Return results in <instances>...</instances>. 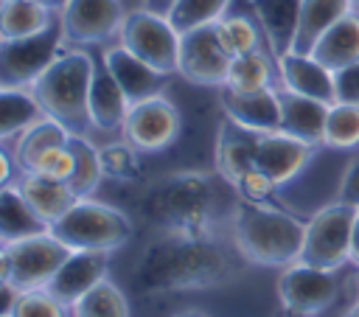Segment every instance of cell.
I'll return each mask as SVG.
<instances>
[{
  "mask_svg": "<svg viewBox=\"0 0 359 317\" xmlns=\"http://www.w3.org/2000/svg\"><path fill=\"white\" fill-rule=\"evenodd\" d=\"M247 267L252 264L222 233L154 230L135 258L129 283L137 295L216 289L238 281Z\"/></svg>",
  "mask_w": 359,
  "mask_h": 317,
  "instance_id": "1",
  "label": "cell"
},
{
  "mask_svg": "<svg viewBox=\"0 0 359 317\" xmlns=\"http://www.w3.org/2000/svg\"><path fill=\"white\" fill-rule=\"evenodd\" d=\"M236 202V188L219 171H174L140 191L137 216L151 230L222 233Z\"/></svg>",
  "mask_w": 359,
  "mask_h": 317,
  "instance_id": "2",
  "label": "cell"
},
{
  "mask_svg": "<svg viewBox=\"0 0 359 317\" xmlns=\"http://www.w3.org/2000/svg\"><path fill=\"white\" fill-rule=\"evenodd\" d=\"M227 230L252 267H289L300 261L306 222L286 213L280 205L238 199Z\"/></svg>",
  "mask_w": 359,
  "mask_h": 317,
  "instance_id": "3",
  "label": "cell"
},
{
  "mask_svg": "<svg viewBox=\"0 0 359 317\" xmlns=\"http://www.w3.org/2000/svg\"><path fill=\"white\" fill-rule=\"evenodd\" d=\"M95 56L70 48L65 50L34 84L31 93L36 95L42 112L59 121L70 135L90 137V81H93Z\"/></svg>",
  "mask_w": 359,
  "mask_h": 317,
  "instance_id": "4",
  "label": "cell"
},
{
  "mask_svg": "<svg viewBox=\"0 0 359 317\" xmlns=\"http://www.w3.org/2000/svg\"><path fill=\"white\" fill-rule=\"evenodd\" d=\"M50 233L70 250H107L115 252L132 238V219L93 196L76 199V205L50 224Z\"/></svg>",
  "mask_w": 359,
  "mask_h": 317,
  "instance_id": "5",
  "label": "cell"
},
{
  "mask_svg": "<svg viewBox=\"0 0 359 317\" xmlns=\"http://www.w3.org/2000/svg\"><path fill=\"white\" fill-rule=\"evenodd\" d=\"M73 250L50 230L0 247V281L17 292L45 289Z\"/></svg>",
  "mask_w": 359,
  "mask_h": 317,
  "instance_id": "6",
  "label": "cell"
},
{
  "mask_svg": "<svg viewBox=\"0 0 359 317\" xmlns=\"http://www.w3.org/2000/svg\"><path fill=\"white\" fill-rule=\"evenodd\" d=\"M65 50L67 39L59 17L36 34L0 39V87H31Z\"/></svg>",
  "mask_w": 359,
  "mask_h": 317,
  "instance_id": "7",
  "label": "cell"
},
{
  "mask_svg": "<svg viewBox=\"0 0 359 317\" xmlns=\"http://www.w3.org/2000/svg\"><path fill=\"white\" fill-rule=\"evenodd\" d=\"M356 213H359L356 208L337 202V199L320 208L306 222L300 261L320 267V269H342L351 261V238H353Z\"/></svg>",
  "mask_w": 359,
  "mask_h": 317,
  "instance_id": "8",
  "label": "cell"
},
{
  "mask_svg": "<svg viewBox=\"0 0 359 317\" xmlns=\"http://www.w3.org/2000/svg\"><path fill=\"white\" fill-rule=\"evenodd\" d=\"M118 42L129 48L135 56L149 62L154 70L171 76L177 73V59H180V31L171 25L168 17L154 14L149 8H135L126 14Z\"/></svg>",
  "mask_w": 359,
  "mask_h": 317,
  "instance_id": "9",
  "label": "cell"
},
{
  "mask_svg": "<svg viewBox=\"0 0 359 317\" xmlns=\"http://www.w3.org/2000/svg\"><path fill=\"white\" fill-rule=\"evenodd\" d=\"M339 269H320L303 261L289 264L278 278L280 306L294 317H317L339 297Z\"/></svg>",
  "mask_w": 359,
  "mask_h": 317,
  "instance_id": "10",
  "label": "cell"
},
{
  "mask_svg": "<svg viewBox=\"0 0 359 317\" xmlns=\"http://www.w3.org/2000/svg\"><path fill=\"white\" fill-rule=\"evenodd\" d=\"M126 11L121 0H67L59 11V22L67 45H112L118 42Z\"/></svg>",
  "mask_w": 359,
  "mask_h": 317,
  "instance_id": "11",
  "label": "cell"
},
{
  "mask_svg": "<svg viewBox=\"0 0 359 317\" xmlns=\"http://www.w3.org/2000/svg\"><path fill=\"white\" fill-rule=\"evenodd\" d=\"M233 56L224 50L213 25L191 28L180 34V59H177V73L196 84V87H224L227 73H230Z\"/></svg>",
  "mask_w": 359,
  "mask_h": 317,
  "instance_id": "12",
  "label": "cell"
},
{
  "mask_svg": "<svg viewBox=\"0 0 359 317\" xmlns=\"http://www.w3.org/2000/svg\"><path fill=\"white\" fill-rule=\"evenodd\" d=\"M182 129V115L163 93L151 95L146 101H137L129 107V115L123 121V140L132 143L140 154H154L168 149Z\"/></svg>",
  "mask_w": 359,
  "mask_h": 317,
  "instance_id": "13",
  "label": "cell"
},
{
  "mask_svg": "<svg viewBox=\"0 0 359 317\" xmlns=\"http://www.w3.org/2000/svg\"><path fill=\"white\" fill-rule=\"evenodd\" d=\"M109 255L107 250H73L67 261L59 267L48 289L67 306L73 309L76 300H81L95 283H101L109 272Z\"/></svg>",
  "mask_w": 359,
  "mask_h": 317,
  "instance_id": "14",
  "label": "cell"
},
{
  "mask_svg": "<svg viewBox=\"0 0 359 317\" xmlns=\"http://www.w3.org/2000/svg\"><path fill=\"white\" fill-rule=\"evenodd\" d=\"M314 151H317V146L297 140L280 129L266 132V135H261V143H258L255 168L264 171L275 185H286L311 163Z\"/></svg>",
  "mask_w": 359,
  "mask_h": 317,
  "instance_id": "15",
  "label": "cell"
},
{
  "mask_svg": "<svg viewBox=\"0 0 359 317\" xmlns=\"http://www.w3.org/2000/svg\"><path fill=\"white\" fill-rule=\"evenodd\" d=\"M101 59L104 65L109 67V73L115 76V81L121 84V90L126 93L129 104H137V101H146L151 95H160L163 87H165V73L154 70L149 62H143L140 56H135L129 48H123L121 42H112V45H104L101 50Z\"/></svg>",
  "mask_w": 359,
  "mask_h": 317,
  "instance_id": "16",
  "label": "cell"
},
{
  "mask_svg": "<svg viewBox=\"0 0 359 317\" xmlns=\"http://www.w3.org/2000/svg\"><path fill=\"white\" fill-rule=\"evenodd\" d=\"M258 143H261V132H252L241 123H236L233 118H222L219 129H216V146H213V160H216V171L233 185L236 180H241L247 171L255 168L258 160Z\"/></svg>",
  "mask_w": 359,
  "mask_h": 317,
  "instance_id": "17",
  "label": "cell"
},
{
  "mask_svg": "<svg viewBox=\"0 0 359 317\" xmlns=\"http://www.w3.org/2000/svg\"><path fill=\"white\" fill-rule=\"evenodd\" d=\"M278 87V84H275ZM275 87L258 93H236L230 87H219V107L236 123L252 132H278L280 129V104Z\"/></svg>",
  "mask_w": 359,
  "mask_h": 317,
  "instance_id": "18",
  "label": "cell"
},
{
  "mask_svg": "<svg viewBox=\"0 0 359 317\" xmlns=\"http://www.w3.org/2000/svg\"><path fill=\"white\" fill-rule=\"evenodd\" d=\"M278 93V104H280V132L306 140L311 146H323V135H325V118H328V107L325 101L300 95L294 90L286 87H275Z\"/></svg>",
  "mask_w": 359,
  "mask_h": 317,
  "instance_id": "19",
  "label": "cell"
},
{
  "mask_svg": "<svg viewBox=\"0 0 359 317\" xmlns=\"http://www.w3.org/2000/svg\"><path fill=\"white\" fill-rule=\"evenodd\" d=\"M278 84L300 95L334 104V70H328L311 53L289 50L278 56Z\"/></svg>",
  "mask_w": 359,
  "mask_h": 317,
  "instance_id": "20",
  "label": "cell"
},
{
  "mask_svg": "<svg viewBox=\"0 0 359 317\" xmlns=\"http://www.w3.org/2000/svg\"><path fill=\"white\" fill-rule=\"evenodd\" d=\"M129 98L104 65L101 56H95L93 81H90V121L98 132H121L123 121L129 115Z\"/></svg>",
  "mask_w": 359,
  "mask_h": 317,
  "instance_id": "21",
  "label": "cell"
},
{
  "mask_svg": "<svg viewBox=\"0 0 359 317\" xmlns=\"http://www.w3.org/2000/svg\"><path fill=\"white\" fill-rule=\"evenodd\" d=\"M300 6H303V0H250L252 17L261 25L264 42L275 59L289 53L294 45Z\"/></svg>",
  "mask_w": 359,
  "mask_h": 317,
  "instance_id": "22",
  "label": "cell"
},
{
  "mask_svg": "<svg viewBox=\"0 0 359 317\" xmlns=\"http://www.w3.org/2000/svg\"><path fill=\"white\" fill-rule=\"evenodd\" d=\"M50 224L31 208V202L22 196L17 182L0 188V241H20L28 236L48 233Z\"/></svg>",
  "mask_w": 359,
  "mask_h": 317,
  "instance_id": "23",
  "label": "cell"
},
{
  "mask_svg": "<svg viewBox=\"0 0 359 317\" xmlns=\"http://www.w3.org/2000/svg\"><path fill=\"white\" fill-rule=\"evenodd\" d=\"M311 56L317 62H323L328 70H339L348 67L359 59V11L345 14L342 20H337L314 45Z\"/></svg>",
  "mask_w": 359,
  "mask_h": 317,
  "instance_id": "24",
  "label": "cell"
},
{
  "mask_svg": "<svg viewBox=\"0 0 359 317\" xmlns=\"http://www.w3.org/2000/svg\"><path fill=\"white\" fill-rule=\"evenodd\" d=\"M17 188L22 191V196L31 202V208L48 224H53L56 219H62L76 205V199H79L70 191L67 182L48 180V177H39V174H17Z\"/></svg>",
  "mask_w": 359,
  "mask_h": 317,
  "instance_id": "25",
  "label": "cell"
},
{
  "mask_svg": "<svg viewBox=\"0 0 359 317\" xmlns=\"http://www.w3.org/2000/svg\"><path fill=\"white\" fill-rule=\"evenodd\" d=\"M351 11H353V6L348 0H303V6H300V22H297V34H294L292 50L311 53L314 45L320 42V36L337 20H342Z\"/></svg>",
  "mask_w": 359,
  "mask_h": 317,
  "instance_id": "26",
  "label": "cell"
},
{
  "mask_svg": "<svg viewBox=\"0 0 359 317\" xmlns=\"http://www.w3.org/2000/svg\"><path fill=\"white\" fill-rule=\"evenodd\" d=\"M45 112L31 87H0V140L11 143L20 132L42 121Z\"/></svg>",
  "mask_w": 359,
  "mask_h": 317,
  "instance_id": "27",
  "label": "cell"
},
{
  "mask_svg": "<svg viewBox=\"0 0 359 317\" xmlns=\"http://www.w3.org/2000/svg\"><path fill=\"white\" fill-rule=\"evenodd\" d=\"M70 137V132L59 123V121H53V118H42V121H36L34 126H28L25 132H20L11 143H6L8 146V151H11V157H14V163H17V168H20V174H25V171H31V166L39 160V154H45L50 146H59V143H65Z\"/></svg>",
  "mask_w": 359,
  "mask_h": 317,
  "instance_id": "28",
  "label": "cell"
},
{
  "mask_svg": "<svg viewBox=\"0 0 359 317\" xmlns=\"http://www.w3.org/2000/svg\"><path fill=\"white\" fill-rule=\"evenodd\" d=\"M278 84V59L269 50H252L244 56H233L227 84L236 93H258Z\"/></svg>",
  "mask_w": 359,
  "mask_h": 317,
  "instance_id": "29",
  "label": "cell"
},
{
  "mask_svg": "<svg viewBox=\"0 0 359 317\" xmlns=\"http://www.w3.org/2000/svg\"><path fill=\"white\" fill-rule=\"evenodd\" d=\"M59 11L34 0H0V39H20L48 28Z\"/></svg>",
  "mask_w": 359,
  "mask_h": 317,
  "instance_id": "30",
  "label": "cell"
},
{
  "mask_svg": "<svg viewBox=\"0 0 359 317\" xmlns=\"http://www.w3.org/2000/svg\"><path fill=\"white\" fill-rule=\"evenodd\" d=\"M67 143H70L73 157H76V168H73V177L67 180V185L79 199H87L98 191V185L104 180L98 146L90 137H81V135H70Z\"/></svg>",
  "mask_w": 359,
  "mask_h": 317,
  "instance_id": "31",
  "label": "cell"
},
{
  "mask_svg": "<svg viewBox=\"0 0 359 317\" xmlns=\"http://www.w3.org/2000/svg\"><path fill=\"white\" fill-rule=\"evenodd\" d=\"M70 314L73 317H132L126 295L109 278H104L81 300H76Z\"/></svg>",
  "mask_w": 359,
  "mask_h": 317,
  "instance_id": "32",
  "label": "cell"
},
{
  "mask_svg": "<svg viewBox=\"0 0 359 317\" xmlns=\"http://www.w3.org/2000/svg\"><path fill=\"white\" fill-rule=\"evenodd\" d=\"M325 149H356L359 146V107L356 104H331L328 118H325V135H323Z\"/></svg>",
  "mask_w": 359,
  "mask_h": 317,
  "instance_id": "33",
  "label": "cell"
},
{
  "mask_svg": "<svg viewBox=\"0 0 359 317\" xmlns=\"http://www.w3.org/2000/svg\"><path fill=\"white\" fill-rule=\"evenodd\" d=\"M261 25L252 22L250 17L244 14H224L219 22H216V34H219V42L224 45V50L230 56H244V53H252V50H261Z\"/></svg>",
  "mask_w": 359,
  "mask_h": 317,
  "instance_id": "34",
  "label": "cell"
},
{
  "mask_svg": "<svg viewBox=\"0 0 359 317\" xmlns=\"http://www.w3.org/2000/svg\"><path fill=\"white\" fill-rule=\"evenodd\" d=\"M101 154V168H104V180H112V182H135L140 180L143 174V160H140V151L126 143V140H118V143H107L98 149Z\"/></svg>",
  "mask_w": 359,
  "mask_h": 317,
  "instance_id": "35",
  "label": "cell"
},
{
  "mask_svg": "<svg viewBox=\"0 0 359 317\" xmlns=\"http://www.w3.org/2000/svg\"><path fill=\"white\" fill-rule=\"evenodd\" d=\"M230 3L233 0H177L174 8L168 11V20L180 34H185L191 28L219 22L227 14Z\"/></svg>",
  "mask_w": 359,
  "mask_h": 317,
  "instance_id": "36",
  "label": "cell"
},
{
  "mask_svg": "<svg viewBox=\"0 0 359 317\" xmlns=\"http://www.w3.org/2000/svg\"><path fill=\"white\" fill-rule=\"evenodd\" d=\"M67 311L70 309L45 286V289L20 292V297L8 314L11 317H67Z\"/></svg>",
  "mask_w": 359,
  "mask_h": 317,
  "instance_id": "37",
  "label": "cell"
},
{
  "mask_svg": "<svg viewBox=\"0 0 359 317\" xmlns=\"http://www.w3.org/2000/svg\"><path fill=\"white\" fill-rule=\"evenodd\" d=\"M73 168H76V157H73V149L70 143H59V146H50L45 154H39V160L31 166V171L25 174H39V177H48V180H59V182H67L73 177Z\"/></svg>",
  "mask_w": 359,
  "mask_h": 317,
  "instance_id": "38",
  "label": "cell"
},
{
  "mask_svg": "<svg viewBox=\"0 0 359 317\" xmlns=\"http://www.w3.org/2000/svg\"><path fill=\"white\" fill-rule=\"evenodd\" d=\"M233 188H236L238 199L261 202V205H280V199H278V188H280V185H275V182H272L264 171H258V168H252V171H247L241 180H236Z\"/></svg>",
  "mask_w": 359,
  "mask_h": 317,
  "instance_id": "39",
  "label": "cell"
},
{
  "mask_svg": "<svg viewBox=\"0 0 359 317\" xmlns=\"http://www.w3.org/2000/svg\"><path fill=\"white\" fill-rule=\"evenodd\" d=\"M337 101L359 107V59L334 73V104Z\"/></svg>",
  "mask_w": 359,
  "mask_h": 317,
  "instance_id": "40",
  "label": "cell"
},
{
  "mask_svg": "<svg viewBox=\"0 0 359 317\" xmlns=\"http://www.w3.org/2000/svg\"><path fill=\"white\" fill-rule=\"evenodd\" d=\"M337 202H345V205H351V208H356L359 210V157H353L351 163H348V168H345V174H342V180H339V188H337V196H334Z\"/></svg>",
  "mask_w": 359,
  "mask_h": 317,
  "instance_id": "41",
  "label": "cell"
},
{
  "mask_svg": "<svg viewBox=\"0 0 359 317\" xmlns=\"http://www.w3.org/2000/svg\"><path fill=\"white\" fill-rule=\"evenodd\" d=\"M174 3H177V0H140L143 8H149V11H154V14H163V17H168V11L174 8Z\"/></svg>",
  "mask_w": 359,
  "mask_h": 317,
  "instance_id": "42",
  "label": "cell"
},
{
  "mask_svg": "<svg viewBox=\"0 0 359 317\" xmlns=\"http://www.w3.org/2000/svg\"><path fill=\"white\" fill-rule=\"evenodd\" d=\"M351 264L359 267V213H356V222H353V238H351Z\"/></svg>",
  "mask_w": 359,
  "mask_h": 317,
  "instance_id": "43",
  "label": "cell"
},
{
  "mask_svg": "<svg viewBox=\"0 0 359 317\" xmlns=\"http://www.w3.org/2000/svg\"><path fill=\"white\" fill-rule=\"evenodd\" d=\"M34 3H45V6H50L53 11H62V6H65L67 0H34Z\"/></svg>",
  "mask_w": 359,
  "mask_h": 317,
  "instance_id": "44",
  "label": "cell"
},
{
  "mask_svg": "<svg viewBox=\"0 0 359 317\" xmlns=\"http://www.w3.org/2000/svg\"><path fill=\"white\" fill-rule=\"evenodd\" d=\"M174 317H208V314L199 311V309H188V311H180V314H174Z\"/></svg>",
  "mask_w": 359,
  "mask_h": 317,
  "instance_id": "45",
  "label": "cell"
},
{
  "mask_svg": "<svg viewBox=\"0 0 359 317\" xmlns=\"http://www.w3.org/2000/svg\"><path fill=\"white\" fill-rule=\"evenodd\" d=\"M345 317H359V300H353V306L345 311Z\"/></svg>",
  "mask_w": 359,
  "mask_h": 317,
  "instance_id": "46",
  "label": "cell"
},
{
  "mask_svg": "<svg viewBox=\"0 0 359 317\" xmlns=\"http://www.w3.org/2000/svg\"><path fill=\"white\" fill-rule=\"evenodd\" d=\"M351 6H353V11H359V0H348Z\"/></svg>",
  "mask_w": 359,
  "mask_h": 317,
  "instance_id": "47",
  "label": "cell"
},
{
  "mask_svg": "<svg viewBox=\"0 0 359 317\" xmlns=\"http://www.w3.org/2000/svg\"><path fill=\"white\" fill-rule=\"evenodd\" d=\"M0 317H11V314H0Z\"/></svg>",
  "mask_w": 359,
  "mask_h": 317,
  "instance_id": "48",
  "label": "cell"
}]
</instances>
